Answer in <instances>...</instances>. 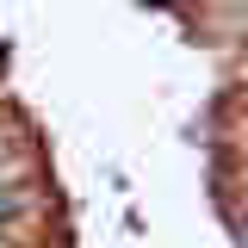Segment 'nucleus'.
Masks as SVG:
<instances>
[{
    "label": "nucleus",
    "instance_id": "1",
    "mask_svg": "<svg viewBox=\"0 0 248 248\" xmlns=\"http://www.w3.org/2000/svg\"><path fill=\"white\" fill-rule=\"evenodd\" d=\"M37 211H44V186H37V174L0 180V236H25V223H37Z\"/></svg>",
    "mask_w": 248,
    "mask_h": 248
}]
</instances>
